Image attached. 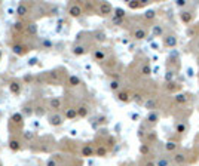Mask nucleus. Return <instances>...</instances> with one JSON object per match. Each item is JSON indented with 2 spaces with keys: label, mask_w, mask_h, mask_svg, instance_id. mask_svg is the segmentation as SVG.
<instances>
[{
  "label": "nucleus",
  "mask_w": 199,
  "mask_h": 166,
  "mask_svg": "<svg viewBox=\"0 0 199 166\" xmlns=\"http://www.w3.org/2000/svg\"><path fill=\"white\" fill-rule=\"evenodd\" d=\"M12 91H14V92H18V91H20V86H18L17 83H12Z\"/></svg>",
  "instance_id": "obj_27"
},
{
  "label": "nucleus",
  "mask_w": 199,
  "mask_h": 166,
  "mask_svg": "<svg viewBox=\"0 0 199 166\" xmlns=\"http://www.w3.org/2000/svg\"><path fill=\"white\" fill-rule=\"evenodd\" d=\"M62 120H64V117H62L61 114H52V116L49 117V123H51L52 126H60V125L62 123Z\"/></svg>",
  "instance_id": "obj_1"
},
{
  "label": "nucleus",
  "mask_w": 199,
  "mask_h": 166,
  "mask_svg": "<svg viewBox=\"0 0 199 166\" xmlns=\"http://www.w3.org/2000/svg\"><path fill=\"white\" fill-rule=\"evenodd\" d=\"M146 166H155V165H153V163L150 162V163H146Z\"/></svg>",
  "instance_id": "obj_34"
},
{
  "label": "nucleus",
  "mask_w": 199,
  "mask_h": 166,
  "mask_svg": "<svg viewBox=\"0 0 199 166\" xmlns=\"http://www.w3.org/2000/svg\"><path fill=\"white\" fill-rule=\"evenodd\" d=\"M116 15H118V17H121V18H122V17H123V15H125V14H123V11H122V9H116Z\"/></svg>",
  "instance_id": "obj_28"
},
{
  "label": "nucleus",
  "mask_w": 199,
  "mask_h": 166,
  "mask_svg": "<svg viewBox=\"0 0 199 166\" xmlns=\"http://www.w3.org/2000/svg\"><path fill=\"white\" fill-rule=\"evenodd\" d=\"M36 31H37L36 24H30V25H28V33H30V34H36Z\"/></svg>",
  "instance_id": "obj_15"
},
{
  "label": "nucleus",
  "mask_w": 199,
  "mask_h": 166,
  "mask_svg": "<svg viewBox=\"0 0 199 166\" xmlns=\"http://www.w3.org/2000/svg\"><path fill=\"white\" fill-rule=\"evenodd\" d=\"M158 166H168V160H166V159H159Z\"/></svg>",
  "instance_id": "obj_18"
},
{
  "label": "nucleus",
  "mask_w": 199,
  "mask_h": 166,
  "mask_svg": "<svg viewBox=\"0 0 199 166\" xmlns=\"http://www.w3.org/2000/svg\"><path fill=\"white\" fill-rule=\"evenodd\" d=\"M192 18H193V14L192 12H183L181 14V21L186 22V24H189L192 21Z\"/></svg>",
  "instance_id": "obj_4"
},
{
  "label": "nucleus",
  "mask_w": 199,
  "mask_h": 166,
  "mask_svg": "<svg viewBox=\"0 0 199 166\" xmlns=\"http://www.w3.org/2000/svg\"><path fill=\"white\" fill-rule=\"evenodd\" d=\"M83 154H85V156L92 154V148H91V147H85V148H83Z\"/></svg>",
  "instance_id": "obj_21"
},
{
  "label": "nucleus",
  "mask_w": 199,
  "mask_h": 166,
  "mask_svg": "<svg viewBox=\"0 0 199 166\" xmlns=\"http://www.w3.org/2000/svg\"><path fill=\"white\" fill-rule=\"evenodd\" d=\"M73 52H74L76 55H82V54H85L86 51H85V48H83V46H76Z\"/></svg>",
  "instance_id": "obj_12"
},
{
  "label": "nucleus",
  "mask_w": 199,
  "mask_h": 166,
  "mask_svg": "<svg viewBox=\"0 0 199 166\" xmlns=\"http://www.w3.org/2000/svg\"><path fill=\"white\" fill-rule=\"evenodd\" d=\"M118 98H119L121 101H128V99H129V96H128L126 92H121V94L118 95Z\"/></svg>",
  "instance_id": "obj_14"
},
{
  "label": "nucleus",
  "mask_w": 199,
  "mask_h": 166,
  "mask_svg": "<svg viewBox=\"0 0 199 166\" xmlns=\"http://www.w3.org/2000/svg\"><path fill=\"white\" fill-rule=\"evenodd\" d=\"M11 148L12 150H18L20 148V142L18 141H11Z\"/></svg>",
  "instance_id": "obj_17"
},
{
  "label": "nucleus",
  "mask_w": 199,
  "mask_h": 166,
  "mask_svg": "<svg viewBox=\"0 0 199 166\" xmlns=\"http://www.w3.org/2000/svg\"><path fill=\"white\" fill-rule=\"evenodd\" d=\"M49 166H55V162H49Z\"/></svg>",
  "instance_id": "obj_33"
},
{
  "label": "nucleus",
  "mask_w": 199,
  "mask_h": 166,
  "mask_svg": "<svg viewBox=\"0 0 199 166\" xmlns=\"http://www.w3.org/2000/svg\"><path fill=\"white\" fill-rule=\"evenodd\" d=\"M174 160H175V162H178V163H181V162H184V160H186V157H184V154H183V153H177V154L174 156Z\"/></svg>",
  "instance_id": "obj_11"
},
{
  "label": "nucleus",
  "mask_w": 199,
  "mask_h": 166,
  "mask_svg": "<svg viewBox=\"0 0 199 166\" xmlns=\"http://www.w3.org/2000/svg\"><path fill=\"white\" fill-rule=\"evenodd\" d=\"M186 99H187V98H184V95H178V96H177V101H178V102H184Z\"/></svg>",
  "instance_id": "obj_26"
},
{
  "label": "nucleus",
  "mask_w": 199,
  "mask_h": 166,
  "mask_svg": "<svg viewBox=\"0 0 199 166\" xmlns=\"http://www.w3.org/2000/svg\"><path fill=\"white\" fill-rule=\"evenodd\" d=\"M51 107H52V108H55V110H57V108H60V107H61V101H60L58 98L51 99Z\"/></svg>",
  "instance_id": "obj_8"
},
{
  "label": "nucleus",
  "mask_w": 199,
  "mask_h": 166,
  "mask_svg": "<svg viewBox=\"0 0 199 166\" xmlns=\"http://www.w3.org/2000/svg\"><path fill=\"white\" fill-rule=\"evenodd\" d=\"M70 83H71V85H79L80 80H79L76 76H71V77H70Z\"/></svg>",
  "instance_id": "obj_16"
},
{
  "label": "nucleus",
  "mask_w": 199,
  "mask_h": 166,
  "mask_svg": "<svg viewBox=\"0 0 199 166\" xmlns=\"http://www.w3.org/2000/svg\"><path fill=\"white\" fill-rule=\"evenodd\" d=\"M146 18H155V11H149V12H146Z\"/></svg>",
  "instance_id": "obj_24"
},
{
  "label": "nucleus",
  "mask_w": 199,
  "mask_h": 166,
  "mask_svg": "<svg viewBox=\"0 0 199 166\" xmlns=\"http://www.w3.org/2000/svg\"><path fill=\"white\" fill-rule=\"evenodd\" d=\"M143 74H150V67L149 65H144L143 67Z\"/></svg>",
  "instance_id": "obj_25"
},
{
  "label": "nucleus",
  "mask_w": 199,
  "mask_h": 166,
  "mask_svg": "<svg viewBox=\"0 0 199 166\" xmlns=\"http://www.w3.org/2000/svg\"><path fill=\"white\" fill-rule=\"evenodd\" d=\"M100 12H101V15H107L112 12V6L109 3H103L101 6H100Z\"/></svg>",
  "instance_id": "obj_3"
},
{
  "label": "nucleus",
  "mask_w": 199,
  "mask_h": 166,
  "mask_svg": "<svg viewBox=\"0 0 199 166\" xmlns=\"http://www.w3.org/2000/svg\"><path fill=\"white\" fill-rule=\"evenodd\" d=\"M163 43H165V46H168V48H174V46L177 45V37L172 36V34H169V36L165 37Z\"/></svg>",
  "instance_id": "obj_2"
},
{
  "label": "nucleus",
  "mask_w": 199,
  "mask_h": 166,
  "mask_svg": "<svg viewBox=\"0 0 199 166\" xmlns=\"http://www.w3.org/2000/svg\"><path fill=\"white\" fill-rule=\"evenodd\" d=\"M134 36H135V39H144L146 37V31L143 28H138V30H135Z\"/></svg>",
  "instance_id": "obj_7"
},
{
  "label": "nucleus",
  "mask_w": 199,
  "mask_h": 166,
  "mask_svg": "<svg viewBox=\"0 0 199 166\" xmlns=\"http://www.w3.org/2000/svg\"><path fill=\"white\" fill-rule=\"evenodd\" d=\"M177 148H178V144L177 142H172V141L166 142V150L168 151H172V150H177Z\"/></svg>",
  "instance_id": "obj_9"
},
{
  "label": "nucleus",
  "mask_w": 199,
  "mask_h": 166,
  "mask_svg": "<svg viewBox=\"0 0 199 166\" xmlns=\"http://www.w3.org/2000/svg\"><path fill=\"white\" fill-rule=\"evenodd\" d=\"M177 5H178V6H184V5H186V3H184V2H181V0H180V2H178V3H177Z\"/></svg>",
  "instance_id": "obj_32"
},
{
  "label": "nucleus",
  "mask_w": 199,
  "mask_h": 166,
  "mask_svg": "<svg viewBox=\"0 0 199 166\" xmlns=\"http://www.w3.org/2000/svg\"><path fill=\"white\" fill-rule=\"evenodd\" d=\"M98 154H106V150H104V148H100V150H98Z\"/></svg>",
  "instance_id": "obj_31"
},
{
  "label": "nucleus",
  "mask_w": 199,
  "mask_h": 166,
  "mask_svg": "<svg viewBox=\"0 0 199 166\" xmlns=\"http://www.w3.org/2000/svg\"><path fill=\"white\" fill-rule=\"evenodd\" d=\"M80 14H82L80 6H76V5H74V6H71V8H70V15H71V17H79Z\"/></svg>",
  "instance_id": "obj_6"
},
{
  "label": "nucleus",
  "mask_w": 199,
  "mask_h": 166,
  "mask_svg": "<svg viewBox=\"0 0 199 166\" xmlns=\"http://www.w3.org/2000/svg\"><path fill=\"white\" fill-rule=\"evenodd\" d=\"M110 88H112L113 91H116V89H119V83H118V82H112V83H110Z\"/></svg>",
  "instance_id": "obj_23"
},
{
  "label": "nucleus",
  "mask_w": 199,
  "mask_h": 166,
  "mask_svg": "<svg viewBox=\"0 0 199 166\" xmlns=\"http://www.w3.org/2000/svg\"><path fill=\"white\" fill-rule=\"evenodd\" d=\"M24 136H25L27 139H28V138H33V132H25V133H24Z\"/></svg>",
  "instance_id": "obj_29"
},
{
  "label": "nucleus",
  "mask_w": 199,
  "mask_h": 166,
  "mask_svg": "<svg viewBox=\"0 0 199 166\" xmlns=\"http://www.w3.org/2000/svg\"><path fill=\"white\" fill-rule=\"evenodd\" d=\"M184 130H186V125H178V126H177V132H178V133H183Z\"/></svg>",
  "instance_id": "obj_20"
},
{
  "label": "nucleus",
  "mask_w": 199,
  "mask_h": 166,
  "mask_svg": "<svg viewBox=\"0 0 199 166\" xmlns=\"http://www.w3.org/2000/svg\"><path fill=\"white\" fill-rule=\"evenodd\" d=\"M79 113H80V114L83 116V114L86 113V110H85V107H80V110H79Z\"/></svg>",
  "instance_id": "obj_30"
},
{
  "label": "nucleus",
  "mask_w": 199,
  "mask_h": 166,
  "mask_svg": "<svg viewBox=\"0 0 199 166\" xmlns=\"http://www.w3.org/2000/svg\"><path fill=\"white\" fill-rule=\"evenodd\" d=\"M147 119H149V122H152V123H155V122H158V119H159V116H158L156 113H150Z\"/></svg>",
  "instance_id": "obj_13"
},
{
  "label": "nucleus",
  "mask_w": 199,
  "mask_h": 166,
  "mask_svg": "<svg viewBox=\"0 0 199 166\" xmlns=\"http://www.w3.org/2000/svg\"><path fill=\"white\" fill-rule=\"evenodd\" d=\"M94 58H95L97 61H103V59L106 58V54H104V51H101V49L95 51V52H94Z\"/></svg>",
  "instance_id": "obj_5"
},
{
  "label": "nucleus",
  "mask_w": 199,
  "mask_h": 166,
  "mask_svg": "<svg viewBox=\"0 0 199 166\" xmlns=\"http://www.w3.org/2000/svg\"><path fill=\"white\" fill-rule=\"evenodd\" d=\"M14 52L15 54H23V46H14Z\"/></svg>",
  "instance_id": "obj_22"
},
{
  "label": "nucleus",
  "mask_w": 199,
  "mask_h": 166,
  "mask_svg": "<svg viewBox=\"0 0 199 166\" xmlns=\"http://www.w3.org/2000/svg\"><path fill=\"white\" fill-rule=\"evenodd\" d=\"M17 14H18V15H21V17H23V15H25V14H27V8H25L24 5H20V6L17 8Z\"/></svg>",
  "instance_id": "obj_10"
},
{
  "label": "nucleus",
  "mask_w": 199,
  "mask_h": 166,
  "mask_svg": "<svg viewBox=\"0 0 199 166\" xmlns=\"http://www.w3.org/2000/svg\"><path fill=\"white\" fill-rule=\"evenodd\" d=\"M65 114H67V117H70V119H71V117H74V116H76V110H67V113H65Z\"/></svg>",
  "instance_id": "obj_19"
}]
</instances>
